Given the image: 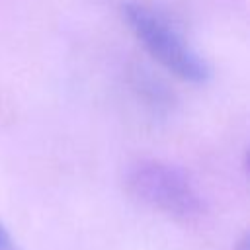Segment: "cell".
<instances>
[{
    "instance_id": "cell-1",
    "label": "cell",
    "mask_w": 250,
    "mask_h": 250,
    "mask_svg": "<svg viewBox=\"0 0 250 250\" xmlns=\"http://www.w3.org/2000/svg\"><path fill=\"white\" fill-rule=\"evenodd\" d=\"M121 12L133 35L166 70L191 84H203L209 80V62L164 14L135 0L125 2Z\"/></svg>"
},
{
    "instance_id": "cell-4",
    "label": "cell",
    "mask_w": 250,
    "mask_h": 250,
    "mask_svg": "<svg viewBox=\"0 0 250 250\" xmlns=\"http://www.w3.org/2000/svg\"><path fill=\"white\" fill-rule=\"evenodd\" d=\"M234 250H250V238H248V234H244V236L238 240V246H236Z\"/></svg>"
},
{
    "instance_id": "cell-2",
    "label": "cell",
    "mask_w": 250,
    "mask_h": 250,
    "mask_svg": "<svg viewBox=\"0 0 250 250\" xmlns=\"http://www.w3.org/2000/svg\"><path fill=\"white\" fill-rule=\"evenodd\" d=\"M127 189L145 205L182 221L203 213V199L191 178L174 164L139 160L125 174Z\"/></svg>"
},
{
    "instance_id": "cell-3",
    "label": "cell",
    "mask_w": 250,
    "mask_h": 250,
    "mask_svg": "<svg viewBox=\"0 0 250 250\" xmlns=\"http://www.w3.org/2000/svg\"><path fill=\"white\" fill-rule=\"evenodd\" d=\"M0 250H21L16 238L10 234V230L0 223Z\"/></svg>"
}]
</instances>
